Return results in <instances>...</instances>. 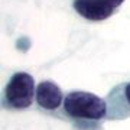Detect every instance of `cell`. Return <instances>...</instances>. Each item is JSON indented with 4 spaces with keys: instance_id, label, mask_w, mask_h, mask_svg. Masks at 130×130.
<instances>
[{
    "instance_id": "277c9868",
    "label": "cell",
    "mask_w": 130,
    "mask_h": 130,
    "mask_svg": "<svg viewBox=\"0 0 130 130\" xmlns=\"http://www.w3.org/2000/svg\"><path fill=\"white\" fill-rule=\"evenodd\" d=\"M74 9L87 20L101 22L110 18L116 7H113L107 0H74Z\"/></svg>"
},
{
    "instance_id": "6da1fadb",
    "label": "cell",
    "mask_w": 130,
    "mask_h": 130,
    "mask_svg": "<svg viewBox=\"0 0 130 130\" xmlns=\"http://www.w3.org/2000/svg\"><path fill=\"white\" fill-rule=\"evenodd\" d=\"M64 113L79 129H91L107 119V103L88 91H70L64 100Z\"/></svg>"
},
{
    "instance_id": "5b68a950",
    "label": "cell",
    "mask_w": 130,
    "mask_h": 130,
    "mask_svg": "<svg viewBox=\"0 0 130 130\" xmlns=\"http://www.w3.org/2000/svg\"><path fill=\"white\" fill-rule=\"evenodd\" d=\"M35 100L42 110L54 111V110L59 108L61 104H64L65 95L58 84H55L54 81H49V79H45V81L38 84Z\"/></svg>"
},
{
    "instance_id": "3957f363",
    "label": "cell",
    "mask_w": 130,
    "mask_h": 130,
    "mask_svg": "<svg viewBox=\"0 0 130 130\" xmlns=\"http://www.w3.org/2000/svg\"><path fill=\"white\" fill-rule=\"evenodd\" d=\"M107 120H124L130 117V83L119 84L108 93Z\"/></svg>"
},
{
    "instance_id": "7a4b0ae2",
    "label": "cell",
    "mask_w": 130,
    "mask_h": 130,
    "mask_svg": "<svg viewBox=\"0 0 130 130\" xmlns=\"http://www.w3.org/2000/svg\"><path fill=\"white\" fill-rule=\"evenodd\" d=\"M36 98L35 79L28 72H16L10 77L3 91V107L9 110H26Z\"/></svg>"
},
{
    "instance_id": "8992f818",
    "label": "cell",
    "mask_w": 130,
    "mask_h": 130,
    "mask_svg": "<svg viewBox=\"0 0 130 130\" xmlns=\"http://www.w3.org/2000/svg\"><path fill=\"white\" fill-rule=\"evenodd\" d=\"M107 2H108V3H110V5L113 6V7H119V6L121 5V3H123V2H124V0H107Z\"/></svg>"
}]
</instances>
